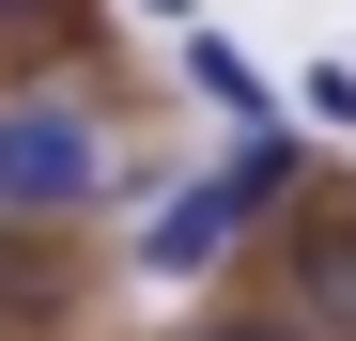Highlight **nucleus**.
Here are the masks:
<instances>
[{"mask_svg": "<svg viewBox=\"0 0 356 341\" xmlns=\"http://www.w3.org/2000/svg\"><path fill=\"white\" fill-rule=\"evenodd\" d=\"M170 341H310L279 295H232V310H202V326H170Z\"/></svg>", "mask_w": 356, "mask_h": 341, "instance_id": "0eeeda50", "label": "nucleus"}, {"mask_svg": "<svg viewBox=\"0 0 356 341\" xmlns=\"http://www.w3.org/2000/svg\"><path fill=\"white\" fill-rule=\"evenodd\" d=\"M186 93L217 109L232 140H264V125H279V78H264V63H248L232 31H202V16H186Z\"/></svg>", "mask_w": 356, "mask_h": 341, "instance_id": "423d86ee", "label": "nucleus"}, {"mask_svg": "<svg viewBox=\"0 0 356 341\" xmlns=\"http://www.w3.org/2000/svg\"><path fill=\"white\" fill-rule=\"evenodd\" d=\"M108 187H124V140H108V109L78 78L0 93V217H16V233H78Z\"/></svg>", "mask_w": 356, "mask_h": 341, "instance_id": "f257e3e1", "label": "nucleus"}, {"mask_svg": "<svg viewBox=\"0 0 356 341\" xmlns=\"http://www.w3.org/2000/svg\"><path fill=\"white\" fill-rule=\"evenodd\" d=\"M294 187H310V155L264 125V140H232L202 187H170V202H155V233H140L124 264H140V279H217L232 248H264V233H279V202H294Z\"/></svg>", "mask_w": 356, "mask_h": 341, "instance_id": "f03ea898", "label": "nucleus"}, {"mask_svg": "<svg viewBox=\"0 0 356 341\" xmlns=\"http://www.w3.org/2000/svg\"><path fill=\"white\" fill-rule=\"evenodd\" d=\"M63 63H93V0H0V93H31Z\"/></svg>", "mask_w": 356, "mask_h": 341, "instance_id": "20e7f679", "label": "nucleus"}, {"mask_svg": "<svg viewBox=\"0 0 356 341\" xmlns=\"http://www.w3.org/2000/svg\"><path fill=\"white\" fill-rule=\"evenodd\" d=\"M124 16H170V31H186V16H202V0H124Z\"/></svg>", "mask_w": 356, "mask_h": 341, "instance_id": "1a4fd4ad", "label": "nucleus"}, {"mask_svg": "<svg viewBox=\"0 0 356 341\" xmlns=\"http://www.w3.org/2000/svg\"><path fill=\"white\" fill-rule=\"evenodd\" d=\"M63 310H78L63 233H16V217H0V341H31V326H63Z\"/></svg>", "mask_w": 356, "mask_h": 341, "instance_id": "39448f33", "label": "nucleus"}, {"mask_svg": "<svg viewBox=\"0 0 356 341\" xmlns=\"http://www.w3.org/2000/svg\"><path fill=\"white\" fill-rule=\"evenodd\" d=\"M294 109H310V125H356V63H310V78H294Z\"/></svg>", "mask_w": 356, "mask_h": 341, "instance_id": "6e6552de", "label": "nucleus"}, {"mask_svg": "<svg viewBox=\"0 0 356 341\" xmlns=\"http://www.w3.org/2000/svg\"><path fill=\"white\" fill-rule=\"evenodd\" d=\"M264 248H279V279H264V295L310 326V341H356V187H294Z\"/></svg>", "mask_w": 356, "mask_h": 341, "instance_id": "7ed1b4c3", "label": "nucleus"}]
</instances>
